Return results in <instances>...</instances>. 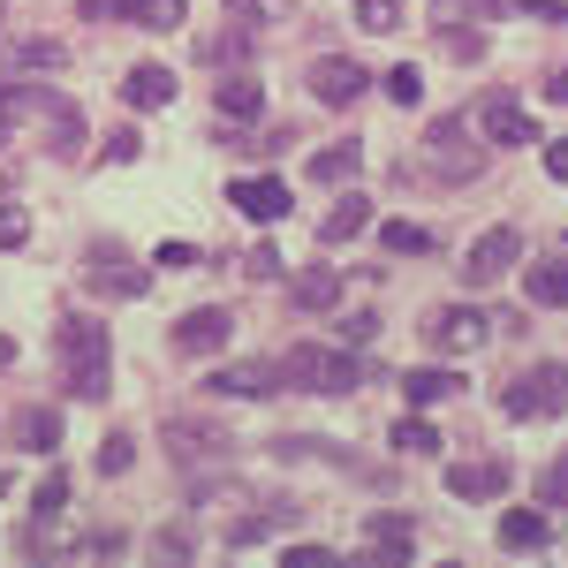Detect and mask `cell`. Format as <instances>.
<instances>
[{"instance_id":"1","label":"cell","mask_w":568,"mask_h":568,"mask_svg":"<svg viewBox=\"0 0 568 568\" xmlns=\"http://www.w3.org/2000/svg\"><path fill=\"white\" fill-rule=\"evenodd\" d=\"M53 364H61V387L77 394V402H106V387H114V342L84 311H69L53 326Z\"/></svg>"},{"instance_id":"2","label":"cell","mask_w":568,"mask_h":568,"mask_svg":"<svg viewBox=\"0 0 568 568\" xmlns=\"http://www.w3.org/2000/svg\"><path fill=\"white\" fill-rule=\"evenodd\" d=\"M288 387H304V394H356L364 379H372V364L349 349H318V342H296V349L273 364Z\"/></svg>"},{"instance_id":"3","label":"cell","mask_w":568,"mask_h":568,"mask_svg":"<svg viewBox=\"0 0 568 568\" xmlns=\"http://www.w3.org/2000/svg\"><path fill=\"white\" fill-rule=\"evenodd\" d=\"M8 91H16V122H39L53 160H77V152H84V114H77V99H61V91H45V84H8Z\"/></svg>"},{"instance_id":"4","label":"cell","mask_w":568,"mask_h":568,"mask_svg":"<svg viewBox=\"0 0 568 568\" xmlns=\"http://www.w3.org/2000/svg\"><path fill=\"white\" fill-rule=\"evenodd\" d=\"M417 168H425V175H439V182H478L485 144H470V114H439L433 130H425Z\"/></svg>"},{"instance_id":"5","label":"cell","mask_w":568,"mask_h":568,"mask_svg":"<svg viewBox=\"0 0 568 568\" xmlns=\"http://www.w3.org/2000/svg\"><path fill=\"white\" fill-rule=\"evenodd\" d=\"M84 288L91 296H122V304H136V296L152 288V265H136L122 243H91L84 251Z\"/></svg>"},{"instance_id":"6","label":"cell","mask_w":568,"mask_h":568,"mask_svg":"<svg viewBox=\"0 0 568 568\" xmlns=\"http://www.w3.org/2000/svg\"><path fill=\"white\" fill-rule=\"evenodd\" d=\"M500 409H508V417H561L568 409V364H530L524 379H516V387H500Z\"/></svg>"},{"instance_id":"7","label":"cell","mask_w":568,"mask_h":568,"mask_svg":"<svg viewBox=\"0 0 568 568\" xmlns=\"http://www.w3.org/2000/svg\"><path fill=\"white\" fill-rule=\"evenodd\" d=\"M227 447H235V433H227V425H213V417H168V455H175V470L227 463Z\"/></svg>"},{"instance_id":"8","label":"cell","mask_w":568,"mask_h":568,"mask_svg":"<svg viewBox=\"0 0 568 568\" xmlns=\"http://www.w3.org/2000/svg\"><path fill=\"white\" fill-rule=\"evenodd\" d=\"M485 334H493V318H485V311H470V304H447V311H433V318H425V342H433L439 356L485 349Z\"/></svg>"},{"instance_id":"9","label":"cell","mask_w":568,"mask_h":568,"mask_svg":"<svg viewBox=\"0 0 568 568\" xmlns=\"http://www.w3.org/2000/svg\"><path fill=\"white\" fill-rule=\"evenodd\" d=\"M516 258H524V235H516V227H485L478 243H470V258H463V281H470V288H493Z\"/></svg>"},{"instance_id":"10","label":"cell","mask_w":568,"mask_h":568,"mask_svg":"<svg viewBox=\"0 0 568 568\" xmlns=\"http://www.w3.org/2000/svg\"><path fill=\"white\" fill-rule=\"evenodd\" d=\"M470 130H478L485 144H538V122H530L508 91H493V99H485L478 114H470Z\"/></svg>"},{"instance_id":"11","label":"cell","mask_w":568,"mask_h":568,"mask_svg":"<svg viewBox=\"0 0 568 568\" xmlns=\"http://www.w3.org/2000/svg\"><path fill=\"white\" fill-rule=\"evenodd\" d=\"M409 546H417V524H409L402 508H379V516H364V561L402 568V561H409Z\"/></svg>"},{"instance_id":"12","label":"cell","mask_w":568,"mask_h":568,"mask_svg":"<svg viewBox=\"0 0 568 568\" xmlns=\"http://www.w3.org/2000/svg\"><path fill=\"white\" fill-rule=\"evenodd\" d=\"M227 334H235V318H227L220 304L182 311V318H175V349H182V356H213V349H227Z\"/></svg>"},{"instance_id":"13","label":"cell","mask_w":568,"mask_h":568,"mask_svg":"<svg viewBox=\"0 0 568 568\" xmlns=\"http://www.w3.org/2000/svg\"><path fill=\"white\" fill-rule=\"evenodd\" d=\"M311 99H318V106H356V99H364V69L342 61V53L311 61Z\"/></svg>"},{"instance_id":"14","label":"cell","mask_w":568,"mask_h":568,"mask_svg":"<svg viewBox=\"0 0 568 568\" xmlns=\"http://www.w3.org/2000/svg\"><path fill=\"white\" fill-rule=\"evenodd\" d=\"M227 205H235L243 220H258V227H273V220L288 213L296 197H288V182H273V175H251V182H235V190H227Z\"/></svg>"},{"instance_id":"15","label":"cell","mask_w":568,"mask_h":568,"mask_svg":"<svg viewBox=\"0 0 568 568\" xmlns=\"http://www.w3.org/2000/svg\"><path fill=\"white\" fill-rule=\"evenodd\" d=\"M84 16H122L136 31H182V0H84Z\"/></svg>"},{"instance_id":"16","label":"cell","mask_w":568,"mask_h":568,"mask_svg":"<svg viewBox=\"0 0 568 568\" xmlns=\"http://www.w3.org/2000/svg\"><path fill=\"white\" fill-rule=\"evenodd\" d=\"M508 478H516V470H508L500 455H485V463H455V470H447V493H455V500H500Z\"/></svg>"},{"instance_id":"17","label":"cell","mask_w":568,"mask_h":568,"mask_svg":"<svg viewBox=\"0 0 568 568\" xmlns=\"http://www.w3.org/2000/svg\"><path fill=\"white\" fill-rule=\"evenodd\" d=\"M122 99H130V106H144V114L175 106V69H160V61H136L130 77H122Z\"/></svg>"},{"instance_id":"18","label":"cell","mask_w":568,"mask_h":568,"mask_svg":"<svg viewBox=\"0 0 568 568\" xmlns=\"http://www.w3.org/2000/svg\"><path fill=\"white\" fill-rule=\"evenodd\" d=\"M273 379H281L273 364H227V372H213V379H205V387L227 394V402H265V394H281Z\"/></svg>"},{"instance_id":"19","label":"cell","mask_w":568,"mask_h":568,"mask_svg":"<svg viewBox=\"0 0 568 568\" xmlns=\"http://www.w3.org/2000/svg\"><path fill=\"white\" fill-rule=\"evenodd\" d=\"M500 546H508V554L554 546V516H546V508H508V516H500Z\"/></svg>"},{"instance_id":"20","label":"cell","mask_w":568,"mask_h":568,"mask_svg":"<svg viewBox=\"0 0 568 568\" xmlns=\"http://www.w3.org/2000/svg\"><path fill=\"white\" fill-rule=\"evenodd\" d=\"M524 296L538 311H568V258H538L524 273Z\"/></svg>"},{"instance_id":"21","label":"cell","mask_w":568,"mask_h":568,"mask_svg":"<svg viewBox=\"0 0 568 568\" xmlns=\"http://www.w3.org/2000/svg\"><path fill=\"white\" fill-rule=\"evenodd\" d=\"M281 524H296V508H288V500H273V508H258V516H235V524H227V546H235V554H251V546H265Z\"/></svg>"},{"instance_id":"22","label":"cell","mask_w":568,"mask_h":568,"mask_svg":"<svg viewBox=\"0 0 568 568\" xmlns=\"http://www.w3.org/2000/svg\"><path fill=\"white\" fill-rule=\"evenodd\" d=\"M334 304H342V273H334V265L296 273V311H334Z\"/></svg>"},{"instance_id":"23","label":"cell","mask_w":568,"mask_h":568,"mask_svg":"<svg viewBox=\"0 0 568 568\" xmlns=\"http://www.w3.org/2000/svg\"><path fill=\"white\" fill-rule=\"evenodd\" d=\"M213 99H220V114H243V122H251V114H265V91H258V77H243V69H235V77H220V84H213Z\"/></svg>"},{"instance_id":"24","label":"cell","mask_w":568,"mask_h":568,"mask_svg":"<svg viewBox=\"0 0 568 568\" xmlns=\"http://www.w3.org/2000/svg\"><path fill=\"white\" fill-rule=\"evenodd\" d=\"M16 447L53 455V447H61V417H53V409H23V417H16Z\"/></svg>"},{"instance_id":"25","label":"cell","mask_w":568,"mask_h":568,"mask_svg":"<svg viewBox=\"0 0 568 568\" xmlns=\"http://www.w3.org/2000/svg\"><path fill=\"white\" fill-rule=\"evenodd\" d=\"M364 220H372V205L364 197H342L334 213L318 220V243H349V235H364Z\"/></svg>"},{"instance_id":"26","label":"cell","mask_w":568,"mask_h":568,"mask_svg":"<svg viewBox=\"0 0 568 568\" xmlns=\"http://www.w3.org/2000/svg\"><path fill=\"white\" fill-rule=\"evenodd\" d=\"M364 168V144H326L318 160H311V182H349Z\"/></svg>"},{"instance_id":"27","label":"cell","mask_w":568,"mask_h":568,"mask_svg":"<svg viewBox=\"0 0 568 568\" xmlns=\"http://www.w3.org/2000/svg\"><path fill=\"white\" fill-rule=\"evenodd\" d=\"M402 394L425 409V402H447V394H463V379H455V372H425V364H417V372L402 379Z\"/></svg>"},{"instance_id":"28","label":"cell","mask_w":568,"mask_h":568,"mask_svg":"<svg viewBox=\"0 0 568 568\" xmlns=\"http://www.w3.org/2000/svg\"><path fill=\"white\" fill-rule=\"evenodd\" d=\"M500 8H508V0H433L425 16H433V23H493Z\"/></svg>"},{"instance_id":"29","label":"cell","mask_w":568,"mask_h":568,"mask_svg":"<svg viewBox=\"0 0 568 568\" xmlns=\"http://www.w3.org/2000/svg\"><path fill=\"white\" fill-rule=\"evenodd\" d=\"M227 8H235V23H296L304 0H227Z\"/></svg>"},{"instance_id":"30","label":"cell","mask_w":568,"mask_h":568,"mask_svg":"<svg viewBox=\"0 0 568 568\" xmlns=\"http://www.w3.org/2000/svg\"><path fill=\"white\" fill-rule=\"evenodd\" d=\"M387 251H402V258H433V227H417V220H387Z\"/></svg>"},{"instance_id":"31","label":"cell","mask_w":568,"mask_h":568,"mask_svg":"<svg viewBox=\"0 0 568 568\" xmlns=\"http://www.w3.org/2000/svg\"><path fill=\"white\" fill-rule=\"evenodd\" d=\"M130 463H136V439L130 433H106V439H99V478H122Z\"/></svg>"},{"instance_id":"32","label":"cell","mask_w":568,"mask_h":568,"mask_svg":"<svg viewBox=\"0 0 568 568\" xmlns=\"http://www.w3.org/2000/svg\"><path fill=\"white\" fill-rule=\"evenodd\" d=\"M394 447H402V455H439V433L425 417H402V425H394Z\"/></svg>"},{"instance_id":"33","label":"cell","mask_w":568,"mask_h":568,"mask_svg":"<svg viewBox=\"0 0 568 568\" xmlns=\"http://www.w3.org/2000/svg\"><path fill=\"white\" fill-rule=\"evenodd\" d=\"M243 53H251V39H243V23H235V31H220V39H205V45H197V61H243Z\"/></svg>"},{"instance_id":"34","label":"cell","mask_w":568,"mask_h":568,"mask_svg":"<svg viewBox=\"0 0 568 568\" xmlns=\"http://www.w3.org/2000/svg\"><path fill=\"white\" fill-rule=\"evenodd\" d=\"M379 84H387V99H394V106H417V99H425V77H417V69H387Z\"/></svg>"},{"instance_id":"35","label":"cell","mask_w":568,"mask_h":568,"mask_svg":"<svg viewBox=\"0 0 568 568\" xmlns=\"http://www.w3.org/2000/svg\"><path fill=\"white\" fill-rule=\"evenodd\" d=\"M356 23L364 31H394L402 23V0H356Z\"/></svg>"},{"instance_id":"36","label":"cell","mask_w":568,"mask_h":568,"mask_svg":"<svg viewBox=\"0 0 568 568\" xmlns=\"http://www.w3.org/2000/svg\"><path fill=\"white\" fill-rule=\"evenodd\" d=\"M136 144H144L136 130H114L106 144H99V168H130V160H136Z\"/></svg>"},{"instance_id":"37","label":"cell","mask_w":568,"mask_h":568,"mask_svg":"<svg viewBox=\"0 0 568 568\" xmlns=\"http://www.w3.org/2000/svg\"><path fill=\"white\" fill-rule=\"evenodd\" d=\"M190 546H197V538H190L182 524H168L160 538H152V561H190Z\"/></svg>"},{"instance_id":"38","label":"cell","mask_w":568,"mask_h":568,"mask_svg":"<svg viewBox=\"0 0 568 568\" xmlns=\"http://www.w3.org/2000/svg\"><path fill=\"white\" fill-rule=\"evenodd\" d=\"M538 508H568V455L546 470V478H538Z\"/></svg>"},{"instance_id":"39","label":"cell","mask_w":568,"mask_h":568,"mask_svg":"<svg viewBox=\"0 0 568 568\" xmlns=\"http://www.w3.org/2000/svg\"><path fill=\"white\" fill-rule=\"evenodd\" d=\"M273 273H281V251H273V243L243 251V281H273Z\"/></svg>"},{"instance_id":"40","label":"cell","mask_w":568,"mask_h":568,"mask_svg":"<svg viewBox=\"0 0 568 568\" xmlns=\"http://www.w3.org/2000/svg\"><path fill=\"white\" fill-rule=\"evenodd\" d=\"M23 243H31V220L16 205H0V251H23Z\"/></svg>"},{"instance_id":"41","label":"cell","mask_w":568,"mask_h":568,"mask_svg":"<svg viewBox=\"0 0 568 568\" xmlns=\"http://www.w3.org/2000/svg\"><path fill=\"white\" fill-rule=\"evenodd\" d=\"M372 334H379L372 311H349V318H342V342H349V349H372Z\"/></svg>"},{"instance_id":"42","label":"cell","mask_w":568,"mask_h":568,"mask_svg":"<svg viewBox=\"0 0 568 568\" xmlns=\"http://www.w3.org/2000/svg\"><path fill=\"white\" fill-rule=\"evenodd\" d=\"M334 561V546H288V568H326Z\"/></svg>"},{"instance_id":"43","label":"cell","mask_w":568,"mask_h":568,"mask_svg":"<svg viewBox=\"0 0 568 568\" xmlns=\"http://www.w3.org/2000/svg\"><path fill=\"white\" fill-rule=\"evenodd\" d=\"M152 265H182V273H190V265H197V243H160V258Z\"/></svg>"},{"instance_id":"44","label":"cell","mask_w":568,"mask_h":568,"mask_svg":"<svg viewBox=\"0 0 568 568\" xmlns=\"http://www.w3.org/2000/svg\"><path fill=\"white\" fill-rule=\"evenodd\" d=\"M546 175L568 182V136H554V144H546Z\"/></svg>"},{"instance_id":"45","label":"cell","mask_w":568,"mask_h":568,"mask_svg":"<svg viewBox=\"0 0 568 568\" xmlns=\"http://www.w3.org/2000/svg\"><path fill=\"white\" fill-rule=\"evenodd\" d=\"M524 8H538L546 23H568V0H524Z\"/></svg>"},{"instance_id":"46","label":"cell","mask_w":568,"mask_h":568,"mask_svg":"<svg viewBox=\"0 0 568 568\" xmlns=\"http://www.w3.org/2000/svg\"><path fill=\"white\" fill-rule=\"evenodd\" d=\"M8 364H16V342H8V334H0V372H8Z\"/></svg>"},{"instance_id":"47","label":"cell","mask_w":568,"mask_h":568,"mask_svg":"<svg viewBox=\"0 0 568 568\" xmlns=\"http://www.w3.org/2000/svg\"><path fill=\"white\" fill-rule=\"evenodd\" d=\"M554 99H561V106H568V69H561V77H554Z\"/></svg>"},{"instance_id":"48","label":"cell","mask_w":568,"mask_h":568,"mask_svg":"<svg viewBox=\"0 0 568 568\" xmlns=\"http://www.w3.org/2000/svg\"><path fill=\"white\" fill-rule=\"evenodd\" d=\"M0 500H8V470H0Z\"/></svg>"}]
</instances>
